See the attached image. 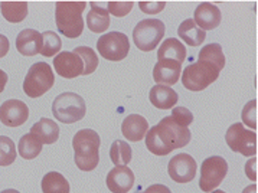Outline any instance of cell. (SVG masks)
Segmentation results:
<instances>
[{
  "label": "cell",
  "mask_w": 258,
  "mask_h": 193,
  "mask_svg": "<svg viewBox=\"0 0 258 193\" xmlns=\"http://www.w3.org/2000/svg\"><path fill=\"white\" fill-rule=\"evenodd\" d=\"M198 62L187 65L182 74V84L189 91H204L211 84L217 81L219 72L225 67V56L221 45L209 43L204 46Z\"/></svg>",
  "instance_id": "6da1fadb"
},
{
  "label": "cell",
  "mask_w": 258,
  "mask_h": 193,
  "mask_svg": "<svg viewBox=\"0 0 258 193\" xmlns=\"http://www.w3.org/2000/svg\"><path fill=\"white\" fill-rule=\"evenodd\" d=\"M100 136L91 128L80 130L74 136L73 147L75 164L83 172L94 170L100 162Z\"/></svg>",
  "instance_id": "7a4b0ae2"
},
{
  "label": "cell",
  "mask_w": 258,
  "mask_h": 193,
  "mask_svg": "<svg viewBox=\"0 0 258 193\" xmlns=\"http://www.w3.org/2000/svg\"><path fill=\"white\" fill-rule=\"evenodd\" d=\"M85 2H58L55 8V22L63 36L75 39L84 31L83 12Z\"/></svg>",
  "instance_id": "3957f363"
},
{
  "label": "cell",
  "mask_w": 258,
  "mask_h": 193,
  "mask_svg": "<svg viewBox=\"0 0 258 193\" xmlns=\"http://www.w3.org/2000/svg\"><path fill=\"white\" fill-rule=\"evenodd\" d=\"M85 112H87L85 101L81 95L75 92L59 94L52 104L53 117L63 124H73L83 120Z\"/></svg>",
  "instance_id": "277c9868"
},
{
  "label": "cell",
  "mask_w": 258,
  "mask_h": 193,
  "mask_svg": "<svg viewBox=\"0 0 258 193\" xmlns=\"http://www.w3.org/2000/svg\"><path fill=\"white\" fill-rule=\"evenodd\" d=\"M153 130L157 134L159 140L162 142V146L167 154L173 152L175 149L185 147L190 142V130L177 124L172 117L162 118V121L153 127Z\"/></svg>",
  "instance_id": "5b68a950"
},
{
  "label": "cell",
  "mask_w": 258,
  "mask_h": 193,
  "mask_svg": "<svg viewBox=\"0 0 258 193\" xmlns=\"http://www.w3.org/2000/svg\"><path fill=\"white\" fill-rule=\"evenodd\" d=\"M53 82L55 75L51 67L46 62H36L26 74V78L23 81V91L31 98H38L51 90Z\"/></svg>",
  "instance_id": "8992f818"
},
{
  "label": "cell",
  "mask_w": 258,
  "mask_h": 193,
  "mask_svg": "<svg viewBox=\"0 0 258 193\" xmlns=\"http://www.w3.org/2000/svg\"><path fill=\"white\" fill-rule=\"evenodd\" d=\"M165 23L159 19H145L136 25L133 31L135 45L143 52L153 51L165 36Z\"/></svg>",
  "instance_id": "52a82bcc"
},
{
  "label": "cell",
  "mask_w": 258,
  "mask_h": 193,
  "mask_svg": "<svg viewBox=\"0 0 258 193\" xmlns=\"http://www.w3.org/2000/svg\"><path fill=\"white\" fill-rule=\"evenodd\" d=\"M225 142L232 152L245 157H252L257 153V134L252 130H247L242 122H235L228 128Z\"/></svg>",
  "instance_id": "ba28073f"
},
{
  "label": "cell",
  "mask_w": 258,
  "mask_h": 193,
  "mask_svg": "<svg viewBox=\"0 0 258 193\" xmlns=\"http://www.w3.org/2000/svg\"><path fill=\"white\" fill-rule=\"evenodd\" d=\"M228 173V163L224 157L212 156L204 160L201 166L199 187L204 192H212L222 183Z\"/></svg>",
  "instance_id": "9c48e42d"
},
{
  "label": "cell",
  "mask_w": 258,
  "mask_h": 193,
  "mask_svg": "<svg viewBox=\"0 0 258 193\" xmlns=\"http://www.w3.org/2000/svg\"><path fill=\"white\" fill-rule=\"evenodd\" d=\"M97 49L100 55L108 61H123L130 51V42L127 35L121 32L104 33L97 42Z\"/></svg>",
  "instance_id": "30bf717a"
},
{
  "label": "cell",
  "mask_w": 258,
  "mask_h": 193,
  "mask_svg": "<svg viewBox=\"0 0 258 193\" xmlns=\"http://www.w3.org/2000/svg\"><path fill=\"white\" fill-rule=\"evenodd\" d=\"M197 160L186 153H179L170 159L167 172L170 179L176 183H189L192 182L197 176Z\"/></svg>",
  "instance_id": "8fae6325"
},
{
  "label": "cell",
  "mask_w": 258,
  "mask_h": 193,
  "mask_svg": "<svg viewBox=\"0 0 258 193\" xmlns=\"http://www.w3.org/2000/svg\"><path fill=\"white\" fill-rule=\"evenodd\" d=\"M29 118V108L21 100H8L0 105V121L8 127L23 125Z\"/></svg>",
  "instance_id": "7c38bea8"
},
{
  "label": "cell",
  "mask_w": 258,
  "mask_h": 193,
  "mask_svg": "<svg viewBox=\"0 0 258 193\" xmlns=\"http://www.w3.org/2000/svg\"><path fill=\"white\" fill-rule=\"evenodd\" d=\"M53 68L62 78L71 80L83 75L84 62L74 52H61L53 58Z\"/></svg>",
  "instance_id": "4fadbf2b"
},
{
  "label": "cell",
  "mask_w": 258,
  "mask_h": 193,
  "mask_svg": "<svg viewBox=\"0 0 258 193\" xmlns=\"http://www.w3.org/2000/svg\"><path fill=\"white\" fill-rule=\"evenodd\" d=\"M135 184V173L127 166H115L107 174V187L113 193H127Z\"/></svg>",
  "instance_id": "5bb4252c"
},
{
  "label": "cell",
  "mask_w": 258,
  "mask_h": 193,
  "mask_svg": "<svg viewBox=\"0 0 258 193\" xmlns=\"http://www.w3.org/2000/svg\"><path fill=\"white\" fill-rule=\"evenodd\" d=\"M182 63L173 59H159L153 68V80L157 85H175L180 78Z\"/></svg>",
  "instance_id": "9a60e30c"
},
{
  "label": "cell",
  "mask_w": 258,
  "mask_h": 193,
  "mask_svg": "<svg viewBox=\"0 0 258 193\" xmlns=\"http://www.w3.org/2000/svg\"><path fill=\"white\" fill-rule=\"evenodd\" d=\"M221 19H222L221 11L215 5L208 3V2L201 3L194 15V22L202 31H212V29L218 28L221 23Z\"/></svg>",
  "instance_id": "2e32d148"
},
{
  "label": "cell",
  "mask_w": 258,
  "mask_h": 193,
  "mask_svg": "<svg viewBox=\"0 0 258 193\" xmlns=\"http://www.w3.org/2000/svg\"><path fill=\"white\" fill-rule=\"evenodd\" d=\"M43 36L35 29H23L16 38V48L23 56H35L41 53Z\"/></svg>",
  "instance_id": "e0dca14e"
},
{
  "label": "cell",
  "mask_w": 258,
  "mask_h": 193,
  "mask_svg": "<svg viewBox=\"0 0 258 193\" xmlns=\"http://www.w3.org/2000/svg\"><path fill=\"white\" fill-rule=\"evenodd\" d=\"M121 132L128 142H140L145 139L146 133L149 132V122L139 114H130L124 118Z\"/></svg>",
  "instance_id": "ac0fdd59"
},
{
  "label": "cell",
  "mask_w": 258,
  "mask_h": 193,
  "mask_svg": "<svg viewBox=\"0 0 258 193\" xmlns=\"http://www.w3.org/2000/svg\"><path fill=\"white\" fill-rule=\"evenodd\" d=\"M31 134L35 136L42 144H53L59 137V125L51 118H41L31 128Z\"/></svg>",
  "instance_id": "d6986e66"
},
{
  "label": "cell",
  "mask_w": 258,
  "mask_h": 193,
  "mask_svg": "<svg viewBox=\"0 0 258 193\" xmlns=\"http://www.w3.org/2000/svg\"><path fill=\"white\" fill-rule=\"evenodd\" d=\"M149 98H150V102L155 105L156 108H160V110H170V108H173L177 100H179L177 92L173 91L167 85H155L150 90Z\"/></svg>",
  "instance_id": "ffe728a7"
},
{
  "label": "cell",
  "mask_w": 258,
  "mask_h": 193,
  "mask_svg": "<svg viewBox=\"0 0 258 193\" xmlns=\"http://www.w3.org/2000/svg\"><path fill=\"white\" fill-rule=\"evenodd\" d=\"M87 26L94 33H104L110 26V13L98 3H91V11L87 15Z\"/></svg>",
  "instance_id": "44dd1931"
},
{
  "label": "cell",
  "mask_w": 258,
  "mask_h": 193,
  "mask_svg": "<svg viewBox=\"0 0 258 193\" xmlns=\"http://www.w3.org/2000/svg\"><path fill=\"white\" fill-rule=\"evenodd\" d=\"M177 35H179V38L182 41L185 42L186 45H190V46L202 45L204 41H205V38H207L205 31L198 28L194 19H186L185 22H182L179 29H177Z\"/></svg>",
  "instance_id": "7402d4cb"
},
{
  "label": "cell",
  "mask_w": 258,
  "mask_h": 193,
  "mask_svg": "<svg viewBox=\"0 0 258 193\" xmlns=\"http://www.w3.org/2000/svg\"><path fill=\"white\" fill-rule=\"evenodd\" d=\"M159 59H173L179 63L185 62L186 59V48L185 45L180 41H177L175 38H169L166 39L159 51H157V61Z\"/></svg>",
  "instance_id": "603a6c76"
},
{
  "label": "cell",
  "mask_w": 258,
  "mask_h": 193,
  "mask_svg": "<svg viewBox=\"0 0 258 193\" xmlns=\"http://www.w3.org/2000/svg\"><path fill=\"white\" fill-rule=\"evenodd\" d=\"M41 184L43 193H70L71 190L68 180L58 172L46 173Z\"/></svg>",
  "instance_id": "cb8c5ba5"
},
{
  "label": "cell",
  "mask_w": 258,
  "mask_h": 193,
  "mask_svg": "<svg viewBox=\"0 0 258 193\" xmlns=\"http://www.w3.org/2000/svg\"><path fill=\"white\" fill-rule=\"evenodd\" d=\"M2 15L11 23H19L28 16V3L26 2H2Z\"/></svg>",
  "instance_id": "d4e9b609"
},
{
  "label": "cell",
  "mask_w": 258,
  "mask_h": 193,
  "mask_svg": "<svg viewBox=\"0 0 258 193\" xmlns=\"http://www.w3.org/2000/svg\"><path fill=\"white\" fill-rule=\"evenodd\" d=\"M133 157V152L132 147L128 146V143L123 142V140H115L111 144L110 149V159L115 166H127L132 162Z\"/></svg>",
  "instance_id": "484cf974"
},
{
  "label": "cell",
  "mask_w": 258,
  "mask_h": 193,
  "mask_svg": "<svg viewBox=\"0 0 258 193\" xmlns=\"http://www.w3.org/2000/svg\"><path fill=\"white\" fill-rule=\"evenodd\" d=\"M19 154L22 156V159L25 160H32L36 156H39V153L42 152V143L32 136L31 133L25 134L19 140Z\"/></svg>",
  "instance_id": "4316f807"
},
{
  "label": "cell",
  "mask_w": 258,
  "mask_h": 193,
  "mask_svg": "<svg viewBox=\"0 0 258 193\" xmlns=\"http://www.w3.org/2000/svg\"><path fill=\"white\" fill-rule=\"evenodd\" d=\"M74 53H77L84 62V72L83 75H90L93 74L97 67H98V56L94 52V49L88 48V46H77L74 49Z\"/></svg>",
  "instance_id": "83f0119b"
},
{
  "label": "cell",
  "mask_w": 258,
  "mask_h": 193,
  "mask_svg": "<svg viewBox=\"0 0 258 193\" xmlns=\"http://www.w3.org/2000/svg\"><path fill=\"white\" fill-rule=\"evenodd\" d=\"M42 36H43V46H42L41 53L46 58H52V56L55 58L62 48L61 38L58 36V33L52 31L43 32Z\"/></svg>",
  "instance_id": "f1b7e54d"
},
{
  "label": "cell",
  "mask_w": 258,
  "mask_h": 193,
  "mask_svg": "<svg viewBox=\"0 0 258 193\" xmlns=\"http://www.w3.org/2000/svg\"><path fill=\"white\" fill-rule=\"evenodd\" d=\"M16 160V147L12 139L0 136V166H9Z\"/></svg>",
  "instance_id": "f546056e"
},
{
  "label": "cell",
  "mask_w": 258,
  "mask_h": 193,
  "mask_svg": "<svg viewBox=\"0 0 258 193\" xmlns=\"http://www.w3.org/2000/svg\"><path fill=\"white\" fill-rule=\"evenodd\" d=\"M241 117H242L244 124L255 132V128H257V100H251L245 104V107L242 108Z\"/></svg>",
  "instance_id": "4dcf8cb0"
},
{
  "label": "cell",
  "mask_w": 258,
  "mask_h": 193,
  "mask_svg": "<svg viewBox=\"0 0 258 193\" xmlns=\"http://www.w3.org/2000/svg\"><path fill=\"white\" fill-rule=\"evenodd\" d=\"M133 2H108V13H113L117 18H123L133 9Z\"/></svg>",
  "instance_id": "1f68e13d"
},
{
  "label": "cell",
  "mask_w": 258,
  "mask_h": 193,
  "mask_svg": "<svg viewBox=\"0 0 258 193\" xmlns=\"http://www.w3.org/2000/svg\"><path fill=\"white\" fill-rule=\"evenodd\" d=\"M170 117H172L177 124H180V125H183V127H187L190 122L194 121V114L189 111L187 108H185V107H175Z\"/></svg>",
  "instance_id": "d6a6232c"
},
{
  "label": "cell",
  "mask_w": 258,
  "mask_h": 193,
  "mask_svg": "<svg viewBox=\"0 0 258 193\" xmlns=\"http://www.w3.org/2000/svg\"><path fill=\"white\" fill-rule=\"evenodd\" d=\"M165 6V2H142V3H140L142 11L145 12V13H147V15H156V13L163 11Z\"/></svg>",
  "instance_id": "836d02e7"
},
{
  "label": "cell",
  "mask_w": 258,
  "mask_h": 193,
  "mask_svg": "<svg viewBox=\"0 0 258 193\" xmlns=\"http://www.w3.org/2000/svg\"><path fill=\"white\" fill-rule=\"evenodd\" d=\"M245 173L251 182H257V159H255V156L252 159H249L245 164Z\"/></svg>",
  "instance_id": "e575fe53"
},
{
  "label": "cell",
  "mask_w": 258,
  "mask_h": 193,
  "mask_svg": "<svg viewBox=\"0 0 258 193\" xmlns=\"http://www.w3.org/2000/svg\"><path fill=\"white\" fill-rule=\"evenodd\" d=\"M9 39L5 36V35H2L0 33V58H3V56H6L8 55V52H9Z\"/></svg>",
  "instance_id": "d590c367"
},
{
  "label": "cell",
  "mask_w": 258,
  "mask_h": 193,
  "mask_svg": "<svg viewBox=\"0 0 258 193\" xmlns=\"http://www.w3.org/2000/svg\"><path fill=\"white\" fill-rule=\"evenodd\" d=\"M146 193H172L165 184H152L146 189Z\"/></svg>",
  "instance_id": "8d00e7d4"
},
{
  "label": "cell",
  "mask_w": 258,
  "mask_h": 193,
  "mask_svg": "<svg viewBox=\"0 0 258 193\" xmlns=\"http://www.w3.org/2000/svg\"><path fill=\"white\" fill-rule=\"evenodd\" d=\"M8 80H9V78H8V74L0 70V94L5 91V87H6V84H8Z\"/></svg>",
  "instance_id": "74e56055"
},
{
  "label": "cell",
  "mask_w": 258,
  "mask_h": 193,
  "mask_svg": "<svg viewBox=\"0 0 258 193\" xmlns=\"http://www.w3.org/2000/svg\"><path fill=\"white\" fill-rule=\"evenodd\" d=\"M242 193H257V184H255V183L249 184V186H247V187L242 190Z\"/></svg>",
  "instance_id": "f35d334b"
},
{
  "label": "cell",
  "mask_w": 258,
  "mask_h": 193,
  "mask_svg": "<svg viewBox=\"0 0 258 193\" xmlns=\"http://www.w3.org/2000/svg\"><path fill=\"white\" fill-rule=\"evenodd\" d=\"M0 193H19L18 190H15V189H6V190H3V192Z\"/></svg>",
  "instance_id": "ab89813d"
},
{
  "label": "cell",
  "mask_w": 258,
  "mask_h": 193,
  "mask_svg": "<svg viewBox=\"0 0 258 193\" xmlns=\"http://www.w3.org/2000/svg\"><path fill=\"white\" fill-rule=\"evenodd\" d=\"M211 193H225V192H224V190H212Z\"/></svg>",
  "instance_id": "60d3db41"
},
{
  "label": "cell",
  "mask_w": 258,
  "mask_h": 193,
  "mask_svg": "<svg viewBox=\"0 0 258 193\" xmlns=\"http://www.w3.org/2000/svg\"><path fill=\"white\" fill-rule=\"evenodd\" d=\"M137 193H146V192H137Z\"/></svg>",
  "instance_id": "b9f144b4"
}]
</instances>
